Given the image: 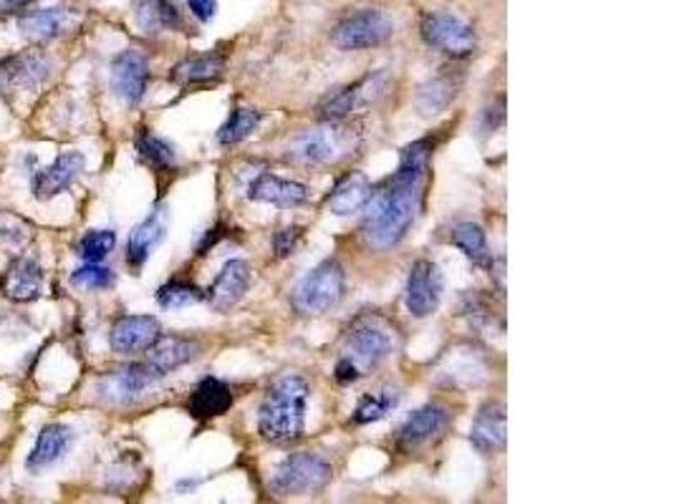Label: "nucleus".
<instances>
[{
  "label": "nucleus",
  "instance_id": "6ab92c4d",
  "mask_svg": "<svg viewBox=\"0 0 674 504\" xmlns=\"http://www.w3.org/2000/svg\"><path fill=\"white\" fill-rule=\"evenodd\" d=\"M0 291L8 301L16 303H31L43 291V270L36 260L18 258L8 265L3 280H0Z\"/></svg>",
  "mask_w": 674,
  "mask_h": 504
},
{
  "label": "nucleus",
  "instance_id": "dca6fc26",
  "mask_svg": "<svg viewBox=\"0 0 674 504\" xmlns=\"http://www.w3.org/2000/svg\"><path fill=\"white\" fill-rule=\"evenodd\" d=\"M251 283H253L251 265H248L245 260H228L223 270L218 273V278L212 280L205 298L215 311H228V308H233L240 298L245 295Z\"/></svg>",
  "mask_w": 674,
  "mask_h": 504
},
{
  "label": "nucleus",
  "instance_id": "f8f14e48",
  "mask_svg": "<svg viewBox=\"0 0 674 504\" xmlns=\"http://www.w3.org/2000/svg\"><path fill=\"white\" fill-rule=\"evenodd\" d=\"M84 154L81 152H63L59 154L57 160H53L49 167H43V170L36 172L33 177V194L39 200H51L57 198V194L67 192L69 187L77 182V177L84 172Z\"/></svg>",
  "mask_w": 674,
  "mask_h": 504
},
{
  "label": "nucleus",
  "instance_id": "9d476101",
  "mask_svg": "<svg viewBox=\"0 0 674 504\" xmlns=\"http://www.w3.org/2000/svg\"><path fill=\"white\" fill-rule=\"evenodd\" d=\"M147 83H150V61L144 53L129 49L112 61V89L129 107H137L144 99Z\"/></svg>",
  "mask_w": 674,
  "mask_h": 504
},
{
  "label": "nucleus",
  "instance_id": "f704fd0d",
  "mask_svg": "<svg viewBox=\"0 0 674 504\" xmlns=\"http://www.w3.org/2000/svg\"><path fill=\"white\" fill-rule=\"evenodd\" d=\"M202 298L205 295L192 283H184V280H172V283L162 285L160 291H157V303L162 308H188L200 303Z\"/></svg>",
  "mask_w": 674,
  "mask_h": 504
},
{
  "label": "nucleus",
  "instance_id": "473e14b6",
  "mask_svg": "<svg viewBox=\"0 0 674 504\" xmlns=\"http://www.w3.org/2000/svg\"><path fill=\"white\" fill-rule=\"evenodd\" d=\"M396 404H400V394H396V389H382V391H376V394H366L356 404L354 422L356 424L380 422V419L390 414Z\"/></svg>",
  "mask_w": 674,
  "mask_h": 504
},
{
  "label": "nucleus",
  "instance_id": "4468645a",
  "mask_svg": "<svg viewBox=\"0 0 674 504\" xmlns=\"http://www.w3.org/2000/svg\"><path fill=\"white\" fill-rule=\"evenodd\" d=\"M162 335V325L152 315H124L112 325L109 343L117 353H142L150 351Z\"/></svg>",
  "mask_w": 674,
  "mask_h": 504
},
{
  "label": "nucleus",
  "instance_id": "39448f33",
  "mask_svg": "<svg viewBox=\"0 0 674 504\" xmlns=\"http://www.w3.org/2000/svg\"><path fill=\"white\" fill-rule=\"evenodd\" d=\"M346 293V273L336 260H323L293 291L295 311L303 315H323L341 303Z\"/></svg>",
  "mask_w": 674,
  "mask_h": 504
},
{
  "label": "nucleus",
  "instance_id": "393cba45",
  "mask_svg": "<svg viewBox=\"0 0 674 504\" xmlns=\"http://www.w3.org/2000/svg\"><path fill=\"white\" fill-rule=\"evenodd\" d=\"M71 23L73 16L63 11V8H43V11L26 13L21 21H18V28H21V33L31 41H51L63 31H69Z\"/></svg>",
  "mask_w": 674,
  "mask_h": 504
},
{
  "label": "nucleus",
  "instance_id": "e433bc0d",
  "mask_svg": "<svg viewBox=\"0 0 674 504\" xmlns=\"http://www.w3.org/2000/svg\"><path fill=\"white\" fill-rule=\"evenodd\" d=\"M71 283L77 288H87V291H104L114 283V273L99 263H87L84 268L73 270Z\"/></svg>",
  "mask_w": 674,
  "mask_h": 504
},
{
  "label": "nucleus",
  "instance_id": "a878e982",
  "mask_svg": "<svg viewBox=\"0 0 674 504\" xmlns=\"http://www.w3.org/2000/svg\"><path fill=\"white\" fill-rule=\"evenodd\" d=\"M369 194H372V184L364 174H349L346 180H341L336 184V190L331 192V198L326 200L329 210L339 214V218H344V214H354L362 212L364 204L369 200Z\"/></svg>",
  "mask_w": 674,
  "mask_h": 504
},
{
  "label": "nucleus",
  "instance_id": "5701e85b",
  "mask_svg": "<svg viewBox=\"0 0 674 504\" xmlns=\"http://www.w3.org/2000/svg\"><path fill=\"white\" fill-rule=\"evenodd\" d=\"M190 414L195 419H215L223 416L230 406H233V391L225 384V381H220L215 376L202 379L198 389L192 391L190 396Z\"/></svg>",
  "mask_w": 674,
  "mask_h": 504
},
{
  "label": "nucleus",
  "instance_id": "2eb2a0df",
  "mask_svg": "<svg viewBox=\"0 0 674 504\" xmlns=\"http://www.w3.org/2000/svg\"><path fill=\"white\" fill-rule=\"evenodd\" d=\"M384 93V77H366L359 83H354V87H346L336 91L334 97H329L326 101L321 104V117L329 119V121H341L346 117H352L356 109L366 107L369 101L380 99Z\"/></svg>",
  "mask_w": 674,
  "mask_h": 504
},
{
  "label": "nucleus",
  "instance_id": "c9c22d12",
  "mask_svg": "<svg viewBox=\"0 0 674 504\" xmlns=\"http://www.w3.org/2000/svg\"><path fill=\"white\" fill-rule=\"evenodd\" d=\"M117 245V235L112 230H91L79 242V255L87 263H101Z\"/></svg>",
  "mask_w": 674,
  "mask_h": 504
},
{
  "label": "nucleus",
  "instance_id": "2f4dec72",
  "mask_svg": "<svg viewBox=\"0 0 674 504\" xmlns=\"http://www.w3.org/2000/svg\"><path fill=\"white\" fill-rule=\"evenodd\" d=\"M137 152H140L142 160L154 167V170H170L178 162V154H174V147L168 142V139L157 137L152 132H142L137 137Z\"/></svg>",
  "mask_w": 674,
  "mask_h": 504
},
{
  "label": "nucleus",
  "instance_id": "f3484780",
  "mask_svg": "<svg viewBox=\"0 0 674 504\" xmlns=\"http://www.w3.org/2000/svg\"><path fill=\"white\" fill-rule=\"evenodd\" d=\"M162 379V373L157 371L150 363H132V366H124L101 381V391H104L107 399L112 401H132L142 394L144 389H150L152 384Z\"/></svg>",
  "mask_w": 674,
  "mask_h": 504
},
{
  "label": "nucleus",
  "instance_id": "423d86ee",
  "mask_svg": "<svg viewBox=\"0 0 674 504\" xmlns=\"http://www.w3.org/2000/svg\"><path fill=\"white\" fill-rule=\"evenodd\" d=\"M331 480V464L319 454L311 452H295L279 464L271 490L279 497H301V494H311L326 487Z\"/></svg>",
  "mask_w": 674,
  "mask_h": 504
},
{
  "label": "nucleus",
  "instance_id": "ddd939ff",
  "mask_svg": "<svg viewBox=\"0 0 674 504\" xmlns=\"http://www.w3.org/2000/svg\"><path fill=\"white\" fill-rule=\"evenodd\" d=\"M248 200L253 202H265L273 208H301L309 202V187L293 180H283L279 174L263 172L248 184Z\"/></svg>",
  "mask_w": 674,
  "mask_h": 504
},
{
  "label": "nucleus",
  "instance_id": "b1692460",
  "mask_svg": "<svg viewBox=\"0 0 674 504\" xmlns=\"http://www.w3.org/2000/svg\"><path fill=\"white\" fill-rule=\"evenodd\" d=\"M73 444V429L67 424H49L41 429L36 439L33 450L29 454V470H46V466L57 464Z\"/></svg>",
  "mask_w": 674,
  "mask_h": 504
},
{
  "label": "nucleus",
  "instance_id": "1a4fd4ad",
  "mask_svg": "<svg viewBox=\"0 0 674 504\" xmlns=\"http://www.w3.org/2000/svg\"><path fill=\"white\" fill-rule=\"evenodd\" d=\"M404 301L414 319H427L437 311L442 301V273L432 260H418L410 268Z\"/></svg>",
  "mask_w": 674,
  "mask_h": 504
},
{
  "label": "nucleus",
  "instance_id": "58836bf2",
  "mask_svg": "<svg viewBox=\"0 0 674 504\" xmlns=\"http://www.w3.org/2000/svg\"><path fill=\"white\" fill-rule=\"evenodd\" d=\"M188 6H190L192 16H195L202 23L212 21L218 13V0H188Z\"/></svg>",
  "mask_w": 674,
  "mask_h": 504
},
{
  "label": "nucleus",
  "instance_id": "4c0bfd02",
  "mask_svg": "<svg viewBox=\"0 0 674 504\" xmlns=\"http://www.w3.org/2000/svg\"><path fill=\"white\" fill-rule=\"evenodd\" d=\"M303 235L301 228H285L281 230L279 235H275V250H279V255L285 258L289 252L295 248V242H299V238Z\"/></svg>",
  "mask_w": 674,
  "mask_h": 504
},
{
  "label": "nucleus",
  "instance_id": "20e7f679",
  "mask_svg": "<svg viewBox=\"0 0 674 504\" xmlns=\"http://www.w3.org/2000/svg\"><path fill=\"white\" fill-rule=\"evenodd\" d=\"M356 144H359V134L352 127L331 121L326 127L311 129V132L295 137L289 147V154L299 164L326 167L346 160L349 154H354Z\"/></svg>",
  "mask_w": 674,
  "mask_h": 504
},
{
  "label": "nucleus",
  "instance_id": "bb28decb",
  "mask_svg": "<svg viewBox=\"0 0 674 504\" xmlns=\"http://www.w3.org/2000/svg\"><path fill=\"white\" fill-rule=\"evenodd\" d=\"M137 23L147 33L172 31V28L182 26V18L174 0H142L137 6Z\"/></svg>",
  "mask_w": 674,
  "mask_h": 504
},
{
  "label": "nucleus",
  "instance_id": "aec40b11",
  "mask_svg": "<svg viewBox=\"0 0 674 504\" xmlns=\"http://www.w3.org/2000/svg\"><path fill=\"white\" fill-rule=\"evenodd\" d=\"M51 63L41 53H23L0 61V89H33L49 79Z\"/></svg>",
  "mask_w": 674,
  "mask_h": 504
},
{
  "label": "nucleus",
  "instance_id": "6e6552de",
  "mask_svg": "<svg viewBox=\"0 0 674 504\" xmlns=\"http://www.w3.org/2000/svg\"><path fill=\"white\" fill-rule=\"evenodd\" d=\"M394 33V21L386 13L376 11V8H364L354 16L344 18L336 26L334 43L341 51H364L376 49L384 41H390Z\"/></svg>",
  "mask_w": 674,
  "mask_h": 504
},
{
  "label": "nucleus",
  "instance_id": "7ed1b4c3",
  "mask_svg": "<svg viewBox=\"0 0 674 504\" xmlns=\"http://www.w3.org/2000/svg\"><path fill=\"white\" fill-rule=\"evenodd\" d=\"M394 351V333L382 319H359L346 335L344 356L336 363L341 384H354L366 371L380 366Z\"/></svg>",
  "mask_w": 674,
  "mask_h": 504
},
{
  "label": "nucleus",
  "instance_id": "c85d7f7f",
  "mask_svg": "<svg viewBox=\"0 0 674 504\" xmlns=\"http://www.w3.org/2000/svg\"><path fill=\"white\" fill-rule=\"evenodd\" d=\"M450 242L455 245L467 260H473L475 265H493L491 248H487L485 232L475 222H460L450 230Z\"/></svg>",
  "mask_w": 674,
  "mask_h": 504
},
{
  "label": "nucleus",
  "instance_id": "f03ea898",
  "mask_svg": "<svg viewBox=\"0 0 674 504\" xmlns=\"http://www.w3.org/2000/svg\"><path fill=\"white\" fill-rule=\"evenodd\" d=\"M309 394V384L295 373L273 381L258 409V432L265 442L289 444L303 434Z\"/></svg>",
  "mask_w": 674,
  "mask_h": 504
},
{
  "label": "nucleus",
  "instance_id": "cd10ccee",
  "mask_svg": "<svg viewBox=\"0 0 674 504\" xmlns=\"http://www.w3.org/2000/svg\"><path fill=\"white\" fill-rule=\"evenodd\" d=\"M430 154H432V142L430 139H420V142H414L410 147H404L400 167H396V172L392 177V184H422L424 172H427L430 164Z\"/></svg>",
  "mask_w": 674,
  "mask_h": 504
},
{
  "label": "nucleus",
  "instance_id": "c756f323",
  "mask_svg": "<svg viewBox=\"0 0 674 504\" xmlns=\"http://www.w3.org/2000/svg\"><path fill=\"white\" fill-rule=\"evenodd\" d=\"M258 127H261V111L235 109L233 114L225 119V124L218 129V142L223 147L240 144L243 139L251 137Z\"/></svg>",
  "mask_w": 674,
  "mask_h": 504
},
{
  "label": "nucleus",
  "instance_id": "412c9836",
  "mask_svg": "<svg viewBox=\"0 0 674 504\" xmlns=\"http://www.w3.org/2000/svg\"><path fill=\"white\" fill-rule=\"evenodd\" d=\"M164 232H168V214H164V210H157L129 235L127 263L134 270H140L150 260L152 250L164 240Z\"/></svg>",
  "mask_w": 674,
  "mask_h": 504
},
{
  "label": "nucleus",
  "instance_id": "f257e3e1",
  "mask_svg": "<svg viewBox=\"0 0 674 504\" xmlns=\"http://www.w3.org/2000/svg\"><path fill=\"white\" fill-rule=\"evenodd\" d=\"M422 184H386L382 190H372L364 204V232L369 245L376 250H390L402 242L414 225L420 210Z\"/></svg>",
  "mask_w": 674,
  "mask_h": 504
},
{
  "label": "nucleus",
  "instance_id": "7c9ffc66",
  "mask_svg": "<svg viewBox=\"0 0 674 504\" xmlns=\"http://www.w3.org/2000/svg\"><path fill=\"white\" fill-rule=\"evenodd\" d=\"M220 71H223V61H220L215 53H208V56H198V59L182 61L180 67H174L172 79L182 83V87H190V83H205L218 79Z\"/></svg>",
  "mask_w": 674,
  "mask_h": 504
},
{
  "label": "nucleus",
  "instance_id": "9b49d317",
  "mask_svg": "<svg viewBox=\"0 0 674 504\" xmlns=\"http://www.w3.org/2000/svg\"><path fill=\"white\" fill-rule=\"evenodd\" d=\"M447 422H450V416L445 409L437 404H427L408 416V422L402 424L396 439H400V446L404 452L422 450V446L432 444L435 439L445 434Z\"/></svg>",
  "mask_w": 674,
  "mask_h": 504
},
{
  "label": "nucleus",
  "instance_id": "0eeeda50",
  "mask_svg": "<svg viewBox=\"0 0 674 504\" xmlns=\"http://www.w3.org/2000/svg\"><path fill=\"white\" fill-rule=\"evenodd\" d=\"M420 31L430 49L452 56V59H465V56L473 53L477 46V36L473 31V26L465 23L460 16L447 11H435L424 16Z\"/></svg>",
  "mask_w": 674,
  "mask_h": 504
},
{
  "label": "nucleus",
  "instance_id": "ea45409f",
  "mask_svg": "<svg viewBox=\"0 0 674 504\" xmlns=\"http://www.w3.org/2000/svg\"><path fill=\"white\" fill-rule=\"evenodd\" d=\"M33 0H0V16H13V13H23Z\"/></svg>",
  "mask_w": 674,
  "mask_h": 504
},
{
  "label": "nucleus",
  "instance_id": "a211bd4d",
  "mask_svg": "<svg viewBox=\"0 0 674 504\" xmlns=\"http://www.w3.org/2000/svg\"><path fill=\"white\" fill-rule=\"evenodd\" d=\"M470 444L480 454H497L505 446V406L501 401H487L480 406V412L470 429Z\"/></svg>",
  "mask_w": 674,
  "mask_h": 504
},
{
  "label": "nucleus",
  "instance_id": "72a5a7b5",
  "mask_svg": "<svg viewBox=\"0 0 674 504\" xmlns=\"http://www.w3.org/2000/svg\"><path fill=\"white\" fill-rule=\"evenodd\" d=\"M455 99V83L450 79H435L420 91L422 114H440Z\"/></svg>",
  "mask_w": 674,
  "mask_h": 504
},
{
  "label": "nucleus",
  "instance_id": "4be33fe9",
  "mask_svg": "<svg viewBox=\"0 0 674 504\" xmlns=\"http://www.w3.org/2000/svg\"><path fill=\"white\" fill-rule=\"evenodd\" d=\"M198 351L200 345L190 339H182V335H160L152 349L147 351V363L160 371L162 376H168L170 371L195 359Z\"/></svg>",
  "mask_w": 674,
  "mask_h": 504
}]
</instances>
